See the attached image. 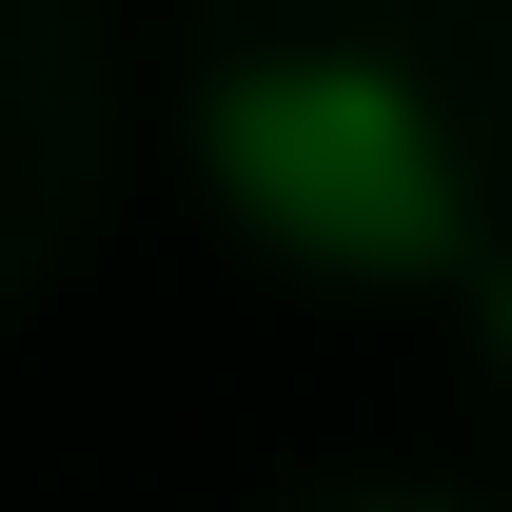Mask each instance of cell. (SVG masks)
<instances>
[{"mask_svg": "<svg viewBox=\"0 0 512 512\" xmlns=\"http://www.w3.org/2000/svg\"><path fill=\"white\" fill-rule=\"evenodd\" d=\"M197 158L256 237L335 256V276H473V178H453V119L394 60H335V40H276V60H217L197 99Z\"/></svg>", "mask_w": 512, "mask_h": 512, "instance_id": "obj_1", "label": "cell"}, {"mask_svg": "<svg viewBox=\"0 0 512 512\" xmlns=\"http://www.w3.org/2000/svg\"><path fill=\"white\" fill-rule=\"evenodd\" d=\"M473 316H493V355H512V256H473Z\"/></svg>", "mask_w": 512, "mask_h": 512, "instance_id": "obj_2", "label": "cell"}, {"mask_svg": "<svg viewBox=\"0 0 512 512\" xmlns=\"http://www.w3.org/2000/svg\"><path fill=\"white\" fill-rule=\"evenodd\" d=\"M355 512H434V493H355Z\"/></svg>", "mask_w": 512, "mask_h": 512, "instance_id": "obj_3", "label": "cell"}]
</instances>
